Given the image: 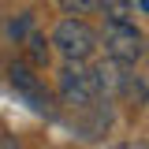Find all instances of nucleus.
<instances>
[{
	"instance_id": "obj_1",
	"label": "nucleus",
	"mask_w": 149,
	"mask_h": 149,
	"mask_svg": "<svg viewBox=\"0 0 149 149\" xmlns=\"http://www.w3.org/2000/svg\"><path fill=\"white\" fill-rule=\"evenodd\" d=\"M101 93L104 90H101L97 67H86L82 60H67V67L60 71V97H63V104H71V108H90Z\"/></svg>"
},
{
	"instance_id": "obj_2",
	"label": "nucleus",
	"mask_w": 149,
	"mask_h": 149,
	"mask_svg": "<svg viewBox=\"0 0 149 149\" xmlns=\"http://www.w3.org/2000/svg\"><path fill=\"white\" fill-rule=\"evenodd\" d=\"M101 41H104L108 60L134 63V60L142 56V30H138L130 19H108L104 30H101Z\"/></svg>"
},
{
	"instance_id": "obj_3",
	"label": "nucleus",
	"mask_w": 149,
	"mask_h": 149,
	"mask_svg": "<svg viewBox=\"0 0 149 149\" xmlns=\"http://www.w3.org/2000/svg\"><path fill=\"white\" fill-rule=\"evenodd\" d=\"M52 45L60 49L63 60H90L93 49H97V34H93L78 15H71V19H63L52 30Z\"/></svg>"
},
{
	"instance_id": "obj_4",
	"label": "nucleus",
	"mask_w": 149,
	"mask_h": 149,
	"mask_svg": "<svg viewBox=\"0 0 149 149\" xmlns=\"http://www.w3.org/2000/svg\"><path fill=\"white\" fill-rule=\"evenodd\" d=\"M8 78H11V86H15V90L22 93L26 101H30V108H37V112H41L45 104H49V97H45V90H41L37 74L30 71L26 63H11V67H8Z\"/></svg>"
},
{
	"instance_id": "obj_5",
	"label": "nucleus",
	"mask_w": 149,
	"mask_h": 149,
	"mask_svg": "<svg viewBox=\"0 0 149 149\" xmlns=\"http://www.w3.org/2000/svg\"><path fill=\"white\" fill-rule=\"evenodd\" d=\"M67 15H90V11H101V0H56Z\"/></svg>"
},
{
	"instance_id": "obj_6",
	"label": "nucleus",
	"mask_w": 149,
	"mask_h": 149,
	"mask_svg": "<svg viewBox=\"0 0 149 149\" xmlns=\"http://www.w3.org/2000/svg\"><path fill=\"white\" fill-rule=\"evenodd\" d=\"M26 45H30V60H34L37 67L49 63V45H45V37H41V34H30V37H26Z\"/></svg>"
},
{
	"instance_id": "obj_7",
	"label": "nucleus",
	"mask_w": 149,
	"mask_h": 149,
	"mask_svg": "<svg viewBox=\"0 0 149 149\" xmlns=\"http://www.w3.org/2000/svg\"><path fill=\"white\" fill-rule=\"evenodd\" d=\"M101 11L108 19H130L134 11H130V0H101Z\"/></svg>"
},
{
	"instance_id": "obj_8",
	"label": "nucleus",
	"mask_w": 149,
	"mask_h": 149,
	"mask_svg": "<svg viewBox=\"0 0 149 149\" xmlns=\"http://www.w3.org/2000/svg\"><path fill=\"white\" fill-rule=\"evenodd\" d=\"M26 30H30V15H22V19H15V22H8V34H11V37H22V34H26Z\"/></svg>"
},
{
	"instance_id": "obj_9",
	"label": "nucleus",
	"mask_w": 149,
	"mask_h": 149,
	"mask_svg": "<svg viewBox=\"0 0 149 149\" xmlns=\"http://www.w3.org/2000/svg\"><path fill=\"white\" fill-rule=\"evenodd\" d=\"M138 4H142V8H146V15H149V0H138Z\"/></svg>"
}]
</instances>
